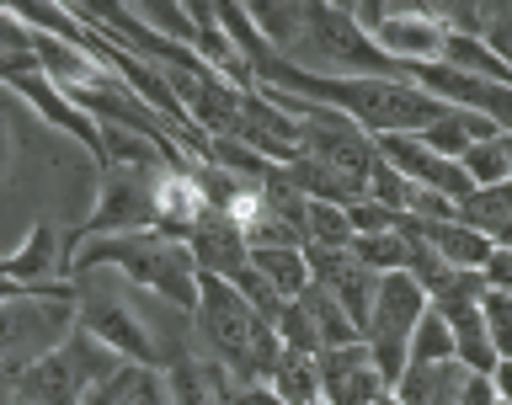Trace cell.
Instances as JSON below:
<instances>
[{"label":"cell","instance_id":"cell-1","mask_svg":"<svg viewBox=\"0 0 512 405\" xmlns=\"http://www.w3.org/2000/svg\"><path fill=\"white\" fill-rule=\"evenodd\" d=\"M192 347H198L203 358H214L240 390L267 384L272 363L283 358L278 331L251 310L235 283H219V278H203L198 310H192Z\"/></svg>","mask_w":512,"mask_h":405},{"label":"cell","instance_id":"cell-2","mask_svg":"<svg viewBox=\"0 0 512 405\" xmlns=\"http://www.w3.org/2000/svg\"><path fill=\"white\" fill-rule=\"evenodd\" d=\"M86 267H112L123 283H134L139 294L160 299L176 315H192L198 310V294H203V272L192 262L187 240L160 235V230H139V235H118V240H86V246H75L70 272H86Z\"/></svg>","mask_w":512,"mask_h":405},{"label":"cell","instance_id":"cell-3","mask_svg":"<svg viewBox=\"0 0 512 405\" xmlns=\"http://www.w3.org/2000/svg\"><path fill=\"white\" fill-rule=\"evenodd\" d=\"M75 310H80V331H91L102 347H112L123 363L134 368H160L166 374L171 358L166 347H160L155 326L144 320V310L134 299H128V283L118 278L112 267H86L75 272Z\"/></svg>","mask_w":512,"mask_h":405},{"label":"cell","instance_id":"cell-4","mask_svg":"<svg viewBox=\"0 0 512 405\" xmlns=\"http://www.w3.org/2000/svg\"><path fill=\"white\" fill-rule=\"evenodd\" d=\"M75 331H80V310H75L70 283L48 288V294L6 299L0 304V374L16 384L27 368H38L48 352H59Z\"/></svg>","mask_w":512,"mask_h":405},{"label":"cell","instance_id":"cell-5","mask_svg":"<svg viewBox=\"0 0 512 405\" xmlns=\"http://www.w3.org/2000/svg\"><path fill=\"white\" fill-rule=\"evenodd\" d=\"M118 368V352L102 347L91 331H75L59 352H48L38 368L16 379V405H86V395L102 390Z\"/></svg>","mask_w":512,"mask_h":405},{"label":"cell","instance_id":"cell-6","mask_svg":"<svg viewBox=\"0 0 512 405\" xmlns=\"http://www.w3.org/2000/svg\"><path fill=\"white\" fill-rule=\"evenodd\" d=\"M352 22H358L368 38L379 43V54L400 64V70H422V64H438L448 48V27L438 22L432 6H352Z\"/></svg>","mask_w":512,"mask_h":405},{"label":"cell","instance_id":"cell-7","mask_svg":"<svg viewBox=\"0 0 512 405\" xmlns=\"http://www.w3.org/2000/svg\"><path fill=\"white\" fill-rule=\"evenodd\" d=\"M155 230V176L139 171H102V198H96L80 246L86 240H118V235H139Z\"/></svg>","mask_w":512,"mask_h":405},{"label":"cell","instance_id":"cell-8","mask_svg":"<svg viewBox=\"0 0 512 405\" xmlns=\"http://www.w3.org/2000/svg\"><path fill=\"white\" fill-rule=\"evenodd\" d=\"M379 160H390V166L406 176L411 187H427V192H443V198L464 203L470 198V176H464L459 160H448L438 150H427L416 134H400V139H379Z\"/></svg>","mask_w":512,"mask_h":405},{"label":"cell","instance_id":"cell-9","mask_svg":"<svg viewBox=\"0 0 512 405\" xmlns=\"http://www.w3.org/2000/svg\"><path fill=\"white\" fill-rule=\"evenodd\" d=\"M310 267H315V288H326L352 315V326L368 331V315H374V299H379V272H368L352 251H310Z\"/></svg>","mask_w":512,"mask_h":405},{"label":"cell","instance_id":"cell-10","mask_svg":"<svg viewBox=\"0 0 512 405\" xmlns=\"http://www.w3.org/2000/svg\"><path fill=\"white\" fill-rule=\"evenodd\" d=\"M208 214H214V208H208V192H203V182H198V171H192V166L155 171V230L160 235L187 240Z\"/></svg>","mask_w":512,"mask_h":405},{"label":"cell","instance_id":"cell-11","mask_svg":"<svg viewBox=\"0 0 512 405\" xmlns=\"http://www.w3.org/2000/svg\"><path fill=\"white\" fill-rule=\"evenodd\" d=\"M11 91L22 96L27 107H38V112H43V118L54 123V128H64V134H70V139H80V144H86V150H91V160H96V166H102V123H96V118H91V112L75 102L70 91H59V86H54V80H48L43 70L22 75V80H16Z\"/></svg>","mask_w":512,"mask_h":405},{"label":"cell","instance_id":"cell-12","mask_svg":"<svg viewBox=\"0 0 512 405\" xmlns=\"http://www.w3.org/2000/svg\"><path fill=\"white\" fill-rule=\"evenodd\" d=\"M187 251L198 262L203 278H219V283H240L251 272V240L235 230V219L224 214H208L198 230L187 235Z\"/></svg>","mask_w":512,"mask_h":405},{"label":"cell","instance_id":"cell-13","mask_svg":"<svg viewBox=\"0 0 512 405\" xmlns=\"http://www.w3.org/2000/svg\"><path fill=\"white\" fill-rule=\"evenodd\" d=\"M384 390H390V384L374 374L363 342L320 352V400H326V405H374Z\"/></svg>","mask_w":512,"mask_h":405},{"label":"cell","instance_id":"cell-14","mask_svg":"<svg viewBox=\"0 0 512 405\" xmlns=\"http://www.w3.org/2000/svg\"><path fill=\"white\" fill-rule=\"evenodd\" d=\"M166 379H171V405H235L240 400V384L203 352L176 358L166 368Z\"/></svg>","mask_w":512,"mask_h":405},{"label":"cell","instance_id":"cell-15","mask_svg":"<svg viewBox=\"0 0 512 405\" xmlns=\"http://www.w3.org/2000/svg\"><path fill=\"white\" fill-rule=\"evenodd\" d=\"M251 272L283 304H294L299 294H310V288H315V267H310V251H304V246H262V251H251Z\"/></svg>","mask_w":512,"mask_h":405},{"label":"cell","instance_id":"cell-16","mask_svg":"<svg viewBox=\"0 0 512 405\" xmlns=\"http://www.w3.org/2000/svg\"><path fill=\"white\" fill-rule=\"evenodd\" d=\"M427 230V240H432V251L443 256L454 272H480L486 278V267H491V256H496V240L491 235H480V230H470V224H422Z\"/></svg>","mask_w":512,"mask_h":405},{"label":"cell","instance_id":"cell-17","mask_svg":"<svg viewBox=\"0 0 512 405\" xmlns=\"http://www.w3.org/2000/svg\"><path fill=\"white\" fill-rule=\"evenodd\" d=\"M406 405H459L464 395V368L459 363H411L406 379L395 384Z\"/></svg>","mask_w":512,"mask_h":405},{"label":"cell","instance_id":"cell-18","mask_svg":"<svg viewBox=\"0 0 512 405\" xmlns=\"http://www.w3.org/2000/svg\"><path fill=\"white\" fill-rule=\"evenodd\" d=\"M427 144V150H438V155H448V160H459L464 150H475L480 139H496V128L480 118V112H470V107H443V118L427 128V134H416Z\"/></svg>","mask_w":512,"mask_h":405},{"label":"cell","instance_id":"cell-19","mask_svg":"<svg viewBox=\"0 0 512 405\" xmlns=\"http://www.w3.org/2000/svg\"><path fill=\"white\" fill-rule=\"evenodd\" d=\"M267 390L283 395L288 405H320V358L283 347V358L272 363V374H267Z\"/></svg>","mask_w":512,"mask_h":405},{"label":"cell","instance_id":"cell-20","mask_svg":"<svg viewBox=\"0 0 512 405\" xmlns=\"http://www.w3.org/2000/svg\"><path fill=\"white\" fill-rule=\"evenodd\" d=\"M459 224H470V230L502 240L512 230V182L502 187H475L470 198L459 203Z\"/></svg>","mask_w":512,"mask_h":405},{"label":"cell","instance_id":"cell-21","mask_svg":"<svg viewBox=\"0 0 512 405\" xmlns=\"http://www.w3.org/2000/svg\"><path fill=\"white\" fill-rule=\"evenodd\" d=\"M352 219L342 203H315L304 208V251H352Z\"/></svg>","mask_w":512,"mask_h":405},{"label":"cell","instance_id":"cell-22","mask_svg":"<svg viewBox=\"0 0 512 405\" xmlns=\"http://www.w3.org/2000/svg\"><path fill=\"white\" fill-rule=\"evenodd\" d=\"M443 64H454L470 80H486V86H512V70L486 48V38H448Z\"/></svg>","mask_w":512,"mask_h":405},{"label":"cell","instance_id":"cell-23","mask_svg":"<svg viewBox=\"0 0 512 405\" xmlns=\"http://www.w3.org/2000/svg\"><path fill=\"white\" fill-rule=\"evenodd\" d=\"M134 22L144 32H155V38H166L176 48H192L198 54V22H192V6H134Z\"/></svg>","mask_w":512,"mask_h":405},{"label":"cell","instance_id":"cell-24","mask_svg":"<svg viewBox=\"0 0 512 405\" xmlns=\"http://www.w3.org/2000/svg\"><path fill=\"white\" fill-rule=\"evenodd\" d=\"M459 166H464V176H470V187H502V182H512V166H507V144H502V134H496V139H480L475 150H464V155H459Z\"/></svg>","mask_w":512,"mask_h":405},{"label":"cell","instance_id":"cell-25","mask_svg":"<svg viewBox=\"0 0 512 405\" xmlns=\"http://www.w3.org/2000/svg\"><path fill=\"white\" fill-rule=\"evenodd\" d=\"M411 363H459L454 326H448L438 310H427V320L416 326V336H411Z\"/></svg>","mask_w":512,"mask_h":405},{"label":"cell","instance_id":"cell-26","mask_svg":"<svg viewBox=\"0 0 512 405\" xmlns=\"http://www.w3.org/2000/svg\"><path fill=\"white\" fill-rule=\"evenodd\" d=\"M368 203L390 208V214H406L411 208V182L390 166V160H374V171H368Z\"/></svg>","mask_w":512,"mask_h":405},{"label":"cell","instance_id":"cell-27","mask_svg":"<svg viewBox=\"0 0 512 405\" xmlns=\"http://www.w3.org/2000/svg\"><path fill=\"white\" fill-rule=\"evenodd\" d=\"M486 336H491L496 363H512V294L486 288Z\"/></svg>","mask_w":512,"mask_h":405},{"label":"cell","instance_id":"cell-28","mask_svg":"<svg viewBox=\"0 0 512 405\" xmlns=\"http://www.w3.org/2000/svg\"><path fill=\"white\" fill-rule=\"evenodd\" d=\"M128 405H171V379L160 368H128Z\"/></svg>","mask_w":512,"mask_h":405},{"label":"cell","instance_id":"cell-29","mask_svg":"<svg viewBox=\"0 0 512 405\" xmlns=\"http://www.w3.org/2000/svg\"><path fill=\"white\" fill-rule=\"evenodd\" d=\"M486 48L512 70V6H486Z\"/></svg>","mask_w":512,"mask_h":405},{"label":"cell","instance_id":"cell-30","mask_svg":"<svg viewBox=\"0 0 512 405\" xmlns=\"http://www.w3.org/2000/svg\"><path fill=\"white\" fill-rule=\"evenodd\" d=\"M128 368H134V363H123L118 374H112V379L102 384V390H91V395H86V405H128Z\"/></svg>","mask_w":512,"mask_h":405},{"label":"cell","instance_id":"cell-31","mask_svg":"<svg viewBox=\"0 0 512 405\" xmlns=\"http://www.w3.org/2000/svg\"><path fill=\"white\" fill-rule=\"evenodd\" d=\"M491 384H496V395L512 405V363H496V368H491Z\"/></svg>","mask_w":512,"mask_h":405},{"label":"cell","instance_id":"cell-32","mask_svg":"<svg viewBox=\"0 0 512 405\" xmlns=\"http://www.w3.org/2000/svg\"><path fill=\"white\" fill-rule=\"evenodd\" d=\"M374 405H406V400H400V395H395V390H384V395H379V400H374Z\"/></svg>","mask_w":512,"mask_h":405},{"label":"cell","instance_id":"cell-33","mask_svg":"<svg viewBox=\"0 0 512 405\" xmlns=\"http://www.w3.org/2000/svg\"><path fill=\"white\" fill-rule=\"evenodd\" d=\"M496 251H507V256H512V230H507L502 240H496Z\"/></svg>","mask_w":512,"mask_h":405},{"label":"cell","instance_id":"cell-34","mask_svg":"<svg viewBox=\"0 0 512 405\" xmlns=\"http://www.w3.org/2000/svg\"><path fill=\"white\" fill-rule=\"evenodd\" d=\"M0 166H6V134H0Z\"/></svg>","mask_w":512,"mask_h":405},{"label":"cell","instance_id":"cell-35","mask_svg":"<svg viewBox=\"0 0 512 405\" xmlns=\"http://www.w3.org/2000/svg\"><path fill=\"white\" fill-rule=\"evenodd\" d=\"M502 144H507V166H512V139H502Z\"/></svg>","mask_w":512,"mask_h":405}]
</instances>
